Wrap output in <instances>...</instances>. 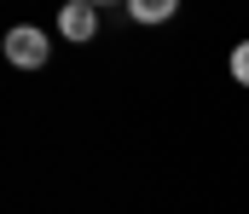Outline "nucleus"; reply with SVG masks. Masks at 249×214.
I'll list each match as a JSON object with an SVG mask.
<instances>
[{"instance_id":"2","label":"nucleus","mask_w":249,"mask_h":214,"mask_svg":"<svg viewBox=\"0 0 249 214\" xmlns=\"http://www.w3.org/2000/svg\"><path fill=\"white\" fill-rule=\"evenodd\" d=\"M58 29H64V41H75V47H81V41H93V29H99V12H93L87 0H70V6L58 12Z\"/></svg>"},{"instance_id":"1","label":"nucleus","mask_w":249,"mask_h":214,"mask_svg":"<svg viewBox=\"0 0 249 214\" xmlns=\"http://www.w3.org/2000/svg\"><path fill=\"white\" fill-rule=\"evenodd\" d=\"M47 52H53V47H47V35H41L35 23L6 29V58H12L18 70H41V64H47Z\"/></svg>"},{"instance_id":"4","label":"nucleus","mask_w":249,"mask_h":214,"mask_svg":"<svg viewBox=\"0 0 249 214\" xmlns=\"http://www.w3.org/2000/svg\"><path fill=\"white\" fill-rule=\"evenodd\" d=\"M232 81H238V87H249V41H238V47H232Z\"/></svg>"},{"instance_id":"3","label":"nucleus","mask_w":249,"mask_h":214,"mask_svg":"<svg viewBox=\"0 0 249 214\" xmlns=\"http://www.w3.org/2000/svg\"><path fill=\"white\" fill-rule=\"evenodd\" d=\"M127 17H139V23H168V17H174V0H127Z\"/></svg>"}]
</instances>
